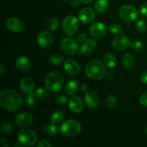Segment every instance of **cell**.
Returning a JSON list of instances; mask_svg holds the SVG:
<instances>
[{"mask_svg": "<svg viewBox=\"0 0 147 147\" xmlns=\"http://www.w3.org/2000/svg\"><path fill=\"white\" fill-rule=\"evenodd\" d=\"M13 128H14V126H13L12 123H10V122H4L1 124L0 131L3 134H9L12 131Z\"/></svg>", "mask_w": 147, "mask_h": 147, "instance_id": "obj_29", "label": "cell"}, {"mask_svg": "<svg viewBox=\"0 0 147 147\" xmlns=\"http://www.w3.org/2000/svg\"><path fill=\"white\" fill-rule=\"evenodd\" d=\"M140 103L143 106H147V92L142 95V96L140 97Z\"/></svg>", "mask_w": 147, "mask_h": 147, "instance_id": "obj_40", "label": "cell"}, {"mask_svg": "<svg viewBox=\"0 0 147 147\" xmlns=\"http://www.w3.org/2000/svg\"><path fill=\"white\" fill-rule=\"evenodd\" d=\"M136 29L139 32H145L147 30V24L144 20H139L136 23Z\"/></svg>", "mask_w": 147, "mask_h": 147, "instance_id": "obj_31", "label": "cell"}, {"mask_svg": "<svg viewBox=\"0 0 147 147\" xmlns=\"http://www.w3.org/2000/svg\"><path fill=\"white\" fill-rule=\"evenodd\" d=\"M112 47L118 51H121L127 49L131 45L129 37L123 34H120L115 37L111 42Z\"/></svg>", "mask_w": 147, "mask_h": 147, "instance_id": "obj_10", "label": "cell"}, {"mask_svg": "<svg viewBox=\"0 0 147 147\" xmlns=\"http://www.w3.org/2000/svg\"><path fill=\"white\" fill-rule=\"evenodd\" d=\"M119 17L125 22H133L137 19L138 11L132 6L123 5L119 9Z\"/></svg>", "mask_w": 147, "mask_h": 147, "instance_id": "obj_7", "label": "cell"}, {"mask_svg": "<svg viewBox=\"0 0 147 147\" xmlns=\"http://www.w3.org/2000/svg\"><path fill=\"white\" fill-rule=\"evenodd\" d=\"M107 32V28L106 25L102 22H95L92 24L89 29L90 34L96 39H100L104 37Z\"/></svg>", "mask_w": 147, "mask_h": 147, "instance_id": "obj_11", "label": "cell"}, {"mask_svg": "<svg viewBox=\"0 0 147 147\" xmlns=\"http://www.w3.org/2000/svg\"><path fill=\"white\" fill-rule=\"evenodd\" d=\"M64 119V113L60 111H55L50 116V123H53L54 124H59L61 123Z\"/></svg>", "mask_w": 147, "mask_h": 147, "instance_id": "obj_26", "label": "cell"}, {"mask_svg": "<svg viewBox=\"0 0 147 147\" xmlns=\"http://www.w3.org/2000/svg\"><path fill=\"white\" fill-rule=\"evenodd\" d=\"M63 68L67 74L76 76L80 73L81 68L78 63L71 58L66 59L63 64Z\"/></svg>", "mask_w": 147, "mask_h": 147, "instance_id": "obj_12", "label": "cell"}, {"mask_svg": "<svg viewBox=\"0 0 147 147\" xmlns=\"http://www.w3.org/2000/svg\"><path fill=\"white\" fill-rule=\"evenodd\" d=\"M80 89H81L82 91H83V93H88V92L89 91V90H90L88 86V85H86V84L81 85V86H80Z\"/></svg>", "mask_w": 147, "mask_h": 147, "instance_id": "obj_42", "label": "cell"}, {"mask_svg": "<svg viewBox=\"0 0 147 147\" xmlns=\"http://www.w3.org/2000/svg\"><path fill=\"white\" fill-rule=\"evenodd\" d=\"M108 30H109L110 32H111L112 34H119L121 33L122 30V27L121 25L118 24H113L111 25H110L108 28Z\"/></svg>", "mask_w": 147, "mask_h": 147, "instance_id": "obj_32", "label": "cell"}, {"mask_svg": "<svg viewBox=\"0 0 147 147\" xmlns=\"http://www.w3.org/2000/svg\"><path fill=\"white\" fill-rule=\"evenodd\" d=\"M61 1H70V0H61Z\"/></svg>", "mask_w": 147, "mask_h": 147, "instance_id": "obj_47", "label": "cell"}, {"mask_svg": "<svg viewBox=\"0 0 147 147\" xmlns=\"http://www.w3.org/2000/svg\"><path fill=\"white\" fill-rule=\"evenodd\" d=\"M63 56L60 53H55L51 55L49 57V63L52 65L60 64L63 62Z\"/></svg>", "mask_w": 147, "mask_h": 147, "instance_id": "obj_28", "label": "cell"}, {"mask_svg": "<svg viewBox=\"0 0 147 147\" xmlns=\"http://www.w3.org/2000/svg\"><path fill=\"white\" fill-rule=\"evenodd\" d=\"M146 135H147V126H146Z\"/></svg>", "mask_w": 147, "mask_h": 147, "instance_id": "obj_48", "label": "cell"}, {"mask_svg": "<svg viewBox=\"0 0 147 147\" xmlns=\"http://www.w3.org/2000/svg\"><path fill=\"white\" fill-rule=\"evenodd\" d=\"M85 102L86 105L90 109H95L98 106L99 103V97L98 95L96 92L93 90H89L88 93H86L85 96Z\"/></svg>", "mask_w": 147, "mask_h": 147, "instance_id": "obj_18", "label": "cell"}, {"mask_svg": "<svg viewBox=\"0 0 147 147\" xmlns=\"http://www.w3.org/2000/svg\"><path fill=\"white\" fill-rule=\"evenodd\" d=\"M16 66L20 70L26 71L30 68V62L27 57L24 56H20L16 60Z\"/></svg>", "mask_w": 147, "mask_h": 147, "instance_id": "obj_21", "label": "cell"}, {"mask_svg": "<svg viewBox=\"0 0 147 147\" xmlns=\"http://www.w3.org/2000/svg\"><path fill=\"white\" fill-rule=\"evenodd\" d=\"M47 89L44 88H40L37 89L36 91L34 92V95L35 97L37 99H42L45 98L47 95Z\"/></svg>", "mask_w": 147, "mask_h": 147, "instance_id": "obj_33", "label": "cell"}, {"mask_svg": "<svg viewBox=\"0 0 147 147\" xmlns=\"http://www.w3.org/2000/svg\"><path fill=\"white\" fill-rule=\"evenodd\" d=\"M60 131L63 136L66 137H73L80 133L81 126L76 121L66 120L63 121L60 126Z\"/></svg>", "mask_w": 147, "mask_h": 147, "instance_id": "obj_5", "label": "cell"}, {"mask_svg": "<svg viewBox=\"0 0 147 147\" xmlns=\"http://www.w3.org/2000/svg\"><path fill=\"white\" fill-rule=\"evenodd\" d=\"M140 12L144 17H147V2L144 3L140 7Z\"/></svg>", "mask_w": 147, "mask_h": 147, "instance_id": "obj_38", "label": "cell"}, {"mask_svg": "<svg viewBox=\"0 0 147 147\" xmlns=\"http://www.w3.org/2000/svg\"><path fill=\"white\" fill-rule=\"evenodd\" d=\"M6 26L9 30L14 33L20 32L24 29L23 22L17 17H11L8 19L6 22Z\"/></svg>", "mask_w": 147, "mask_h": 147, "instance_id": "obj_15", "label": "cell"}, {"mask_svg": "<svg viewBox=\"0 0 147 147\" xmlns=\"http://www.w3.org/2000/svg\"><path fill=\"white\" fill-rule=\"evenodd\" d=\"M69 109L73 113H79L83 110L84 103L83 100L79 96H73L68 100Z\"/></svg>", "mask_w": 147, "mask_h": 147, "instance_id": "obj_16", "label": "cell"}, {"mask_svg": "<svg viewBox=\"0 0 147 147\" xmlns=\"http://www.w3.org/2000/svg\"><path fill=\"white\" fill-rule=\"evenodd\" d=\"M77 40L78 41V42H85L87 40V34H85V33H81L78 36Z\"/></svg>", "mask_w": 147, "mask_h": 147, "instance_id": "obj_39", "label": "cell"}, {"mask_svg": "<svg viewBox=\"0 0 147 147\" xmlns=\"http://www.w3.org/2000/svg\"><path fill=\"white\" fill-rule=\"evenodd\" d=\"M42 130L45 133L47 134L48 136H53L58 132V128H57V125L53 123H46V124H43L42 126Z\"/></svg>", "mask_w": 147, "mask_h": 147, "instance_id": "obj_24", "label": "cell"}, {"mask_svg": "<svg viewBox=\"0 0 147 147\" xmlns=\"http://www.w3.org/2000/svg\"><path fill=\"white\" fill-rule=\"evenodd\" d=\"M131 47L134 50L137 52L142 51L144 49V46L143 43L140 41H134L132 43H131Z\"/></svg>", "mask_w": 147, "mask_h": 147, "instance_id": "obj_35", "label": "cell"}, {"mask_svg": "<svg viewBox=\"0 0 147 147\" xmlns=\"http://www.w3.org/2000/svg\"><path fill=\"white\" fill-rule=\"evenodd\" d=\"M62 50L67 55H73L79 50V42L74 39L65 37L60 42Z\"/></svg>", "mask_w": 147, "mask_h": 147, "instance_id": "obj_8", "label": "cell"}, {"mask_svg": "<svg viewBox=\"0 0 147 147\" xmlns=\"http://www.w3.org/2000/svg\"><path fill=\"white\" fill-rule=\"evenodd\" d=\"M34 98H36L34 93H31L27 94V96H25V102L27 106H29V107H32L34 106Z\"/></svg>", "mask_w": 147, "mask_h": 147, "instance_id": "obj_34", "label": "cell"}, {"mask_svg": "<svg viewBox=\"0 0 147 147\" xmlns=\"http://www.w3.org/2000/svg\"><path fill=\"white\" fill-rule=\"evenodd\" d=\"M86 75L93 80H100L106 73L105 65L98 60H92L86 67Z\"/></svg>", "mask_w": 147, "mask_h": 147, "instance_id": "obj_2", "label": "cell"}, {"mask_svg": "<svg viewBox=\"0 0 147 147\" xmlns=\"http://www.w3.org/2000/svg\"><path fill=\"white\" fill-rule=\"evenodd\" d=\"M94 8L96 12L103 14L107 11L109 8V2L107 0H97L94 4Z\"/></svg>", "mask_w": 147, "mask_h": 147, "instance_id": "obj_25", "label": "cell"}, {"mask_svg": "<svg viewBox=\"0 0 147 147\" xmlns=\"http://www.w3.org/2000/svg\"><path fill=\"white\" fill-rule=\"evenodd\" d=\"M20 88L25 94L32 93L34 89V82L31 78L25 77L20 81Z\"/></svg>", "mask_w": 147, "mask_h": 147, "instance_id": "obj_19", "label": "cell"}, {"mask_svg": "<svg viewBox=\"0 0 147 147\" xmlns=\"http://www.w3.org/2000/svg\"><path fill=\"white\" fill-rule=\"evenodd\" d=\"M0 144L2 147H8L9 144L7 142V141L4 139H0Z\"/></svg>", "mask_w": 147, "mask_h": 147, "instance_id": "obj_43", "label": "cell"}, {"mask_svg": "<svg viewBox=\"0 0 147 147\" xmlns=\"http://www.w3.org/2000/svg\"><path fill=\"white\" fill-rule=\"evenodd\" d=\"M79 21L74 16H67L63 21V30L65 34L68 36H73L78 30Z\"/></svg>", "mask_w": 147, "mask_h": 147, "instance_id": "obj_6", "label": "cell"}, {"mask_svg": "<svg viewBox=\"0 0 147 147\" xmlns=\"http://www.w3.org/2000/svg\"><path fill=\"white\" fill-rule=\"evenodd\" d=\"M96 17L94 10L90 7H84L78 13V20L81 22L88 24L94 20Z\"/></svg>", "mask_w": 147, "mask_h": 147, "instance_id": "obj_14", "label": "cell"}, {"mask_svg": "<svg viewBox=\"0 0 147 147\" xmlns=\"http://www.w3.org/2000/svg\"><path fill=\"white\" fill-rule=\"evenodd\" d=\"M37 141V135L33 130L24 129L20 130L17 134V142L24 146H32Z\"/></svg>", "mask_w": 147, "mask_h": 147, "instance_id": "obj_4", "label": "cell"}, {"mask_svg": "<svg viewBox=\"0 0 147 147\" xmlns=\"http://www.w3.org/2000/svg\"><path fill=\"white\" fill-rule=\"evenodd\" d=\"M64 84V78L60 73L56 71L47 73L45 78V85L49 91L57 92L63 88Z\"/></svg>", "mask_w": 147, "mask_h": 147, "instance_id": "obj_3", "label": "cell"}, {"mask_svg": "<svg viewBox=\"0 0 147 147\" xmlns=\"http://www.w3.org/2000/svg\"><path fill=\"white\" fill-rule=\"evenodd\" d=\"M37 146L38 147H51L52 144L47 140H41L40 142H39V143L37 144Z\"/></svg>", "mask_w": 147, "mask_h": 147, "instance_id": "obj_37", "label": "cell"}, {"mask_svg": "<svg viewBox=\"0 0 147 147\" xmlns=\"http://www.w3.org/2000/svg\"><path fill=\"white\" fill-rule=\"evenodd\" d=\"M4 70H5V67H4V64L1 63H0V74L2 75L4 73Z\"/></svg>", "mask_w": 147, "mask_h": 147, "instance_id": "obj_45", "label": "cell"}, {"mask_svg": "<svg viewBox=\"0 0 147 147\" xmlns=\"http://www.w3.org/2000/svg\"><path fill=\"white\" fill-rule=\"evenodd\" d=\"M122 64L124 68L131 69L135 64V57L134 55L130 53L125 54L122 60Z\"/></svg>", "mask_w": 147, "mask_h": 147, "instance_id": "obj_23", "label": "cell"}, {"mask_svg": "<svg viewBox=\"0 0 147 147\" xmlns=\"http://www.w3.org/2000/svg\"><path fill=\"white\" fill-rule=\"evenodd\" d=\"M80 1L79 0H72L71 2H70V6L72 7H77L78 6Z\"/></svg>", "mask_w": 147, "mask_h": 147, "instance_id": "obj_44", "label": "cell"}, {"mask_svg": "<svg viewBox=\"0 0 147 147\" xmlns=\"http://www.w3.org/2000/svg\"><path fill=\"white\" fill-rule=\"evenodd\" d=\"M103 64L108 68H113L116 65V57L112 53H107L103 57Z\"/></svg>", "mask_w": 147, "mask_h": 147, "instance_id": "obj_22", "label": "cell"}, {"mask_svg": "<svg viewBox=\"0 0 147 147\" xmlns=\"http://www.w3.org/2000/svg\"><path fill=\"white\" fill-rule=\"evenodd\" d=\"M59 27V21L56 18H51L46 22L45 27L50 31H54Z\"/></svg>", "mask_w": 147, "mask_h": 147, "instance_id": "obj_27", "label": "cell"}, {"mask_svg": "<svg viewBox=\"0 0 147 147\" xmlns=\"http://www.w3.org/2000/svg\"><path fill=\"white\" fill-rule=\"evenodd\" d=\"M80 88V85L78 82L76 80H70L65 84V90L67 95L73 96L75 95Z\"/></svg>", "mask_w": 147, "mask_h": 147, "instance_id": "obj_20", "label": "cell"}, {"mask_svg": "<svg viewBox=\"0 0 147 147\" xmlns=\"http://www.w3.org/2000/svg\"><path fill=\"white\" fill-rule=\"evenodd\" d=\"M140 78L142 83H144V84H147V71L144 72V73L141 75Z\"/></svg>", "mask_w": 147, "mask_h": 147, "instance_id": "obj_41", "label": "cell"}, {"mask_svg": "<svg viewBox=\"0 0 147 147\" xmlns=\"http://www.w3.org/2000/svg\"><path fill=\"white\" fill-rule=\"evenodd\" d=\"M79 1H80V2L83 3V4H90L94 0H79Z\"/></svg>", "mask_w": 147, "mask_h": 147, "instance_id": "obj_46", "label": "cell"}, {"mask_svg": "<svg viewBox=\"0 0 147 147\" xmlns=\"http://www.w3.org/2000/svg\"><path fill=\"white\" fill-rule=\"evenodd\" d=\"M105 103H106V106L109 109H113V107L116 106V103H117V99L114 95H110L106 98Z\"/></svg>", "mask_w": 147, "mask_h": 147, "instance_id": "obj_30", "label": "cell"}, {"mask_svg": "<svg viewBox=\"0 0 147 147\" xmlns=\"http://www.w3.org/2000/svg\"><path fill=\"white\" fill-rule=\"evenodd\" d=\"M67 101V98H66V96H63V95H59L55 98V103L58 106H64V105L66 104Z\"/></svg>", "mask_w": 147, "mask_h": 147, "instance_id": "obj_36", "label": "cell"}, {"mask_svg": "<svg viewBox=\"0 0 147 147\" xmlns=\"http://www.w3.org/2000/svg\"><path fill=\"white\" fill-rule=\"evenodd\" d=\"M0 103L4 109L14 112L21 109L23 102L20 93L11 89H7L0 95Z\"/></svg>", "mask_w": 147, "mask_h": 147, "instance_id": "obj_1", "label": "cell"}, {"mask_svg": "<svg viewBox=\"0 0 147 147\" xmlns=\"http://www.w3.org/2000/svg\"><path fill=\"white\" fill-rule=\"evenodd\" d=\"M96 45H97V42H96V41L94 39L87 40L81 45L80 49L79 50L78 54L80 55H90V53H92L94 51V50L96 47Z\"/></svg>", "mask_w": 147, "mask_h": 147, "instance_id": "obj_17", "label": "cell"}, {"mask_svg": "<svg viewBox=\"0 0 147 147\" xmlns=\"http://www.w3.org/2000/svg\"><path fill=\"white\" fill-rule=\"evenodd\" d=\"M38 45L42 48H49L53 43V36L49 32L43 30L38 34L37 37Z\"/></svg>", "mask_w": 147, "mask_h": 147, "instance_id": "obj_9", "label": "cell"}, {"mask_svg": "<svg viewBox=\"0 0 147 147\" xmlns=\"http://www.w3.org/2000/svg\"><path fill=\"white\" fill-rule=\"evenodd\" d=\"M16 124L21 127H26L30 126L33 122V117L30 113L27 112H22L18 113L14 118Z\"/></svg>", "mask_w": 147, "mask_h": 147, "instance_id": "obj_13", "label": "cell"}]
</instances>
